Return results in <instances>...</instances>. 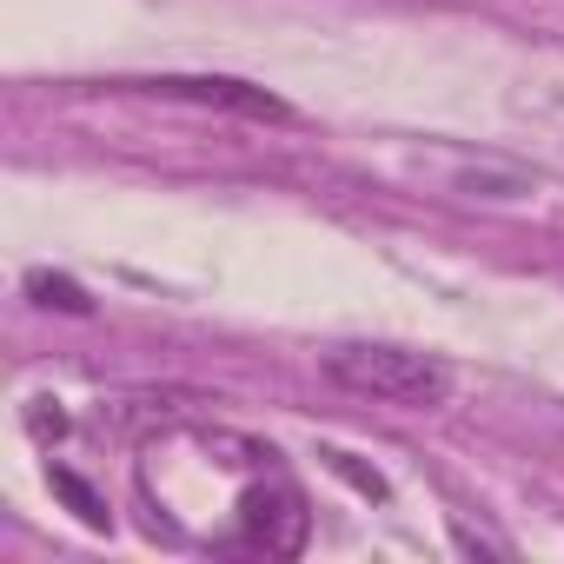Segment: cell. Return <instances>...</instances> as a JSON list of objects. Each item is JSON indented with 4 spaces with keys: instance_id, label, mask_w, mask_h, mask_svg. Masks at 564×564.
<instances>
[{
    "instance_id": "1",
    "label": "cell",
    "mask_w": 564,
    "mask_h": 564,
    "mask_svg": "<svg viewBox=\"0 0 564 564\" xmlns=\"http://www.w3.org/2000/svg\"><path fill=\"white\" fill-rule=\"evenodd\" d=\"M326 379L352 399L392 405V412H438L452 399V366L438 352H412V346H379V339H352L326 352Z\"/></svg>"
},
{
    "instance_id": "2",
    "label": "cell",
    "mask_w": 564,
    "mask_h": 564,
    "mask_svg": "<svg viewBox=\"0 0 564 564\" xmlns=\"http://www.w3.org/2000/svg\"><path fill=\"white\" fill-rule=\"evenodd\" d=\"M306 524H313L306 491L279 471V465H265L232 498V538L226 544H246V551H265V557H300L306 551Z\"/></svg>"
},
{
    "instance_id": "3",
    "label": "cell",
    "mask_w": 564,
    "mask_h": 564,
    "mask_svg": "<svg viewBox=\"0 0 564 564\" xmlns=\"http://www.w3.org/2000/svg\"><path fill=\"white\" fill-rule=\"evenodd\" d=\"M147 94L160 100H193V107H226V113H252V120H293L286 100H272L265 87H246V80H219V74H160V80H140Z\"/></svg>"
},
{
    "instance_id": "4",
    "label": "cell",
    "mask_w": 564,
    "mask_h": 564,
    "mask_svg": "<svg viewBox=\"0 0 564 564\" xmlns=\"http://www.w3.org/2000/svg\"><path fill=\"white\" fill-rule=\"evenodd\" d=\"M28 293L41 306H61V313H94V300L74 286V279H54V272H28Z\"/></svg>"
}]
</instances>
